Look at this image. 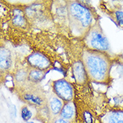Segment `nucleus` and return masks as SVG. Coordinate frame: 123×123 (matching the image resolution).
<instances>
[{"mask_svg": "<svg viewBox=\"0 0 123 123\" xmlns=\"http://www.w3.org/2000/svg\"><path fill=\"white\" fill-rule=\"evenodd\" d=\"M81 61L91 81L97 83L109 81L112 61L107 53L86 49L81 55Z\"/></svg>", "mask_w": 123, "mask_h": 123, "instance_id": "nucleus-1", "label": "nucleus"}, {"mask_svg": "<svg viewBox=\"0 0 123 123\" xmlns=\"http://www.w3.org/2000/svg\"><path fill=\"white\" fill-rule=\"evenodd\" d=\"M67 14L72 30L83 37L96 22L93 12L80 1H67Z\"/></svg>", "mask_w": 123, "mask_h": 123, "instance_id": "nucleus-2", "label": "nucleus"}, {"mask_svg": "<svg viewBox=\"0 0 123 123\" xmlns=\"http://www.w3.org/2000/svg\"><path fill=\"white\" fill-rule=\"evenodd\" d=\"M86 49L107 53L110 49V43L104 32L100 23L97 22L83 37Z\"/></svg>", "mask_w": 123, "mask_h": 123, "instance_id": "nucleus-3", "label": "nucleus"}, {"mask_svg": "<svg viewBox=\"0 0 123 123\" xmlns=\"http://www.w3.org/2000/svg\"><path fill=\"white\" fill-rule=\"evenodd\" d=\"M28 87L24 86V91L21 93L22 99L30 105L41 107L47 105V93H44L37 84H33Z\"/></svg>", "mask_w": 123, "mask_h": 123, "instance_id": "nucleus-4", "label": "nucleus"}, {"mask_svg": "<svg viewBox=\"0 0 123 123\" xmlns=\"http://www.w3.org/2000/svg\"><path fill=\"white\" fill-rule=\"evenodd\" d=\"M52 91L65 102H71L74 97V89L71 83L65 79L54 81Z\"/></svg>", "mask_w": 123, "mask_h": 123, "instance_id": "nucleus-5", "label": "nucleus"}, {"mask_svg": "<svg viewBox=\"0 0 123 123\" xmlns=\"http://www.w3.org/2000/svg\"><path fill=\"white\" fill-rule=\"evenodd\" d=\"M29 67L47 71L52 67V63L48 57L40 52H34L27 57Z\"/></svg>", "mask_w": 123, "mask_h": 123, "instance_id": "nucleus-6", "label": "nucleus"}, {"mask_svg": "<svg viewBox=\"0 0 123 123\" xmlns=\"http://www.w3.org/2000/svg\"><path fill=\"white\" fill-rule=\"evenodd\" d=\"M72 74L77 84L83 86L89 80L86 70L81 60L76 61L72 65Z\"/></svg>", "mask_w": 123, "mask_h": 123, "instance_id": "nucleus-7", "label": "nucleus"}, {"mask_svg": "<svg viewBox=\"0 0 123 123\" xmlns=\"http://www.w3.org/2000/svg\"><path fill=\"white\" fill-rule=\"evenodd\" d=\"M65 102L51 90L47 93V106L50 113L55 116L60 114Z\"/></svg>", "mask_w": 123, "mask_h": 123, "instance_id": "nucleus-8", "label": "nucleus"}, {"mask_svg": "<svg viewBox=\"0 0 123 123\" xmlns=\"http://www.w3.org/2000/svg\"><path fill=\"white\" fill-rule=\"evenodd\" d=\"M46 75V71L37 69L29 67L28 69V82L33 84L40 83Z\"/></svg>", "mask_w": 123, "mask_h": 123, "instance_id": "nucleus-9", "label": "nucleus"}, {"mask_svg": "<svg viewBox=\"0 0 123 123\" xmlns=\"http://www.w3.org/2000/svg\"><path fill=\"white\" fill-rule=\"evenodd\" d=\"M75 108L73 102L71 101V102H65V104L59 115L60 117L63 119L69 121L70 120L73 119V117H75Z\"/></svg>", "mask_w": 123, "mask_h": 123, "instance_id": "nucleus-10", "label": "nucleus"}, {"mask_svg": "<svg viewBox=\"0 0 123 123\" xmlns=\"http://www.w3.org/2000/svg\"><path fill=\"white\" fill-rule=\"evenodd\" d=\"M0 65L1 70H8L12 66V55L10 53V50L7 49L1 48V53H0Z\"/></svg>", "mask_w": 123, "mask_h": 123, "instance_id": "nucleus-11", "label": "nucleus"}, {"mask_svg": "<svg viewBox=\"0 0 123 123\" xmlns=\"http://www.w3.org/2000/svg\"><path fill=\"white\" fill-rule=\"evenodd\" d=\"M106 121V123H123V110H116L110 112Z\"/></svg>", "mask_w": 123, "mask_h": 123, "instance_id": "nucleus-12", "label": "nucleus"}, {"mask_svg": "<svg viewBox=\"0 0 123 123\" xmlns=\"http://www.w3.org/2000/svg\"><path fill=\"white\" fill-rule=\"evenodd\" d=\"M15 80L17 83L19 85L24 86L26 82H28V69H19L15 75Z\"/></svg>", "mask_w": 123, "mask_h": 123, "instance_id": "nucleus-13", "label": "nucleus"}, {"mask_svg": "<svg viewBox=\"0 0 123 123\" xmlns=\"http://www.w3.org/2000/svg\"><path fill=\"white\" fill-rule=\"evenodd\" d=\"M12 22L15 25L18 26H24L26 24V20L24 16L23 13L20 10H16Z\"/></svg>", "mask_w": 123, "mask_h": 123, "instance_id": "nucleus-14", "label": "nucleus"}, {"mask_svg": "<svg viewBox=\"0 0 123 123\" xmlns=\"http://www.w3.org/2000/svg\"><path fill=\"white\" fill-rule=\"evenodd\" d=\"M21 117H22V118L23 119V120L28 122L32 117V113L28 108V107L24 106L21 109Z\"/></svg>", "mask_w": 123, "mask_h": 123, "instance_id": "nucleus-15", "label": "nucleus"}, {"mask_svg": "<svg viewBox=\"0 0 123 123\" xmlns=\"http://www.w3.org/2000/svg\"><path fill=\"white\" fill-rule=\"evenodd\" d=\"M115 17H116V20L118 24L120 26H123V12L120 10L116 11Z\"/></svg>", "mask_w": 123, "mask_h": 123, "instance_id": "nucleus-16", "label": "nucleus"}, {"mask_svg": "<svg viewBox=\"0 0 123 123\" xmlns=\"http://www.w3.org/2000/svg\"><path fill=\"white\" fill-rule=\"evenodd\" d=\"M53 123H69V121H68V120H65V119L62 118L61 117H59V118H56L55 120H54Z\"/></svg>", "mask_w": 123, "mask_h": 123, "instance_id": "nucleus-17", "label": "nucleus"}, {"mask_svg": "<svg viewBox=\"0 0 123 123\" xmlns=\"http://www.w3.org/2000/svg\"><path fill=\"white\" fill-rule=\"evenodd\" d=\"M120 71H121V72H120V73H121L122 76L123 77V67H122V68H121V69H120Z\"/></svg>", "mask_w": 123, "mask_h": 123, "instance_id": "nucleus-18", "label": "nucleus"}, {"mask_svg": "<svg viewBox=\"0 0 123 123\" xmlns=\"http://www.w3.org/2000/svg\"><path fill=\"white\" fill-rule=\"evenodd\" d=\"M28 123H34V122H32V121H30V122H28Z\"/></svg>", "mask_w": 123, "mask_h": 123, "instance_id": "nucleus-19", "label": "nucleus"}]
</instances>
